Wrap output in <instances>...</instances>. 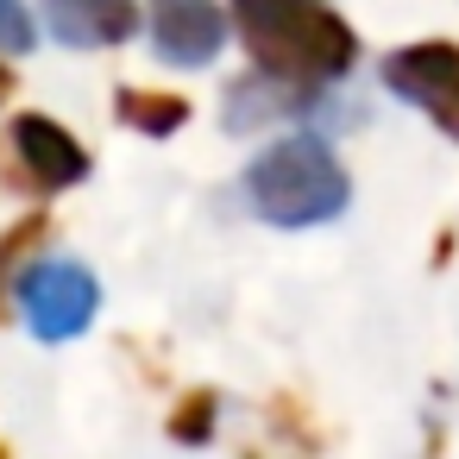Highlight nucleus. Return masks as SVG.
Wrapping results in <instances>:
<instances>
[{
    "label": "nucleus",
    "mask_w": 459,
    "mask_h": 459,
    "mask_svg": "<svg viewBox=\"0 0 459 459\" xmlns=\"http://www.w3.org/2000/svg\"><path fill=\"white\" fill-rule=\"evenodd\" d=\"M233 20H239L246 51L258 57V70L308 82V89L340 82L359 57L352 26L321 0H233Z\"/></svg>",
    "instance_id": "obj_1"
},
{
    "label": "nucleus",
    "mask_w": 459,
    "mask_h": 459,
    "mask_svg": "<svg viewBox=\"0 0 459 459\" xmlns=\"http://www.w3.org/2000/svg\"><path fill=\"white\" fill-rule=\"evenodd\" d=\"M246 202L271 227H321V221L346 214L352 177L327 139L296 133V139H277L271 152H258L246 164Z\"/></svg>",
    "instance_id": "obj_2"
},
{
    "label": "nucleus",
    "mask_w": 459,
    "mask_h": 459,
    "mask_svg": "<svg viewBox=\"0 0 459 459\" xmlns=\"http://www.w3.org/2000/svg\"><path fill=\"white\" fill-rule=\"evenodd\" d=\"M13 302H20V315L39 340H76L101 308V283L70 258H39V264L20 271Z\"/></svg>",
    "instance_id": "obj_3"
},
{
    "label": "nucleus",
    "mask_w": 459,
    "mask_h": 459,
    "mask_svg": "<svg viewBox=\"0 0 459 459\" xmlns=\"http://www.w3.org/2000/svg\"><path fill=\"white\" fill-rule=\"evenodd\" d=\"M384 89L421 108L446 139H459V45H403L384 57Z\"/></svg>",
    "instance_id": "obj_4"
},
{
    "label": "nucleus",
    "mask_w": 459,
    "mask_h": 459,
    "mask_svg": "<svg viewBox=\"0 0 459 459\" xmlns=\"http://www.w3.org/2000/svg\"><path fill=\"white\" fill-rule=\"evenodd\" d=\"M7 145H13V177H20L26 189H39V195L70 189V183L89 177V152H82L57 120H45V114H20L13 133H7Z\"/></svg>",
    "instance_id": "obj_5"
},
{
    "label": "nucleus",
    "mask_w": 459,
    "mask_h": 459,
    "mask_svg": "<svg viewBox=\"0 0 459 459\" xmlns=\"http://www.w3.org/2000/svg\"><path fill=\"white\" fill-rule=\"evenodd\" d=\"M152 13V45L170 64H208L227 45V7L221 0H145Z\"/></svg>",
    "instance_id": "obj_6"
},
{
    "label": "nucleus",
    "mask_w": 459,
    "mask_h": 459,
    "mask_svg": "<svg viewBox=\"0 0 459 459\" xmlns=\"http://www.w3.org/2000/svg\"><path fill=\"white\" fill-rule=\"evenodd\" d=\"M51 39L76 45V51H108L126 45L139 32V7L133 0H39Z\"/></svg>",
    "instance_id": "obj_7"
},
{
    "label": "nucleus",
    "mask_w": 459,
    "mask_h": 459,
    "mask_svg": "<svg viewBox=\"0 0 459 459\" xmlns=\"http://www.w3.org/2000/svg\"><path fill=\"white\" fill-rule=\"evenodd\" d=\"M315 95L308 82H290V76H271V70H252L227 89V126L233 133H252V126H271V120H302L315 114Z\"/></svg>",
    "instance_id": "obj_8"
},
{
    "label": "nucleus",
    "mask_w": 459,
    "mask_h": 459,
    "mask_svg": "<svg viewBox=\"0 0 459 459\" xmlns=\"http://www.w3.org/2000/svg\"><path fill=\"white\" fill-rule=\"evenodd\" d=\"M114 108H120L126 126H139V133H152V139H164V133H177V126L189 120V101H183V95H158V89H120Z\"/></svg>",
    "instance_id": "obj_9"
},
{
    "label": "nucleus",
    "mask_w": 459,
    "mask_h": 459,
    "mask_svg": "<svg viewBox=\"0 0 459 459\" xmlns=\"http://www.w3.org/2000/svg\"><path fill=\"white\" fill-rule=\"evenodd\" d=\"M45 233H51L45 214H26V221H13L7 233H0V315H7V283H13V271L45 246Z\"/></svg>",
    "instance_id": "obj_10"
},
{
    "label": "nucleus",
    "mask_w": 459,
    "mask_h": 459,
    "mask_svg": "<svg viewBox=\"0 0 459 459\" xmlns=\"http://www.w3.org/2000/svg\"><path fill=\"white\" fill-rule=\"evenodd\" d=\"M0 51H7V57L32 51V20H26L20 0H0Z\"/></svg>",
    "instance_id": "obj_11"
},
{
    "label": "nucleus",
    "mask_w": 459,
    "mask_h": 459,
    "mask_svg": "<svg viewBox=\"0 0 459 459\" xmlns=\"http://www.w3.org/2000/svg\"><path fill=\"white\" fill-rule=\"evenodd\" d=\"M208 421H214V396L195 390V396L183 403V415L170 421V434H177V440H208Z\"/></svg>",
    "instance_id": "obj_12"
},
{
    "label": "nucleus",
    "mask_w": 459,
    "mask_h": 459,
    "mask_svg": "<svg viewBox=\"0 0 459 459\" xmlns=\"http://www.w3.org/2000/svg\"><path fill=\"white\" fill-rule=\"evenodd\" d=\"M7 95H13V70H7V64H0V101H7Z\"/></svg>",
    "instance_id": "obj_13"
}]
</instances>
